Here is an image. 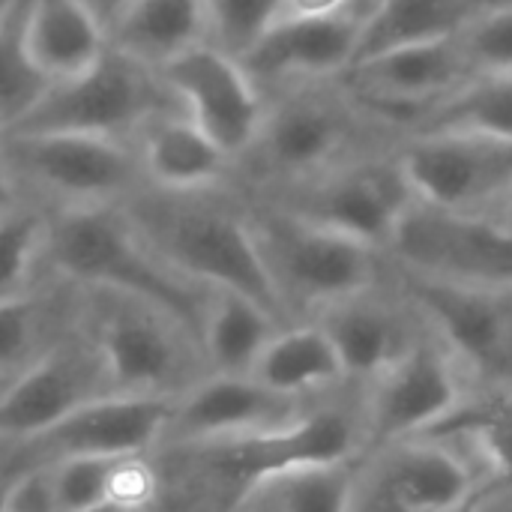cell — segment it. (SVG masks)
<instances>
[{
    "label": "cell",
    "instance_id": "49",
    "mask_svg": "<svg viewBox=\"0 0 512 512\" xmlns=\"http://www.w3.org/2000/svg\"><path fill=\"white\" fill-rule=\"evenodd\" d=\"M462 512H465V510H462Z\"/></svg>",
    "mask_w": 512,
    "mask_h": 512
},
{
    "label": "cell",
    "instance_id": "26",
    "mask_svg": "<svg viewBox=\"0 0 512 512\" xmlns=\"http://www.w3.org/2000/svg\"><path fill=\"white\" fill-rule=\"evenodd\" d=\"M249 375L282 396L306 402L327 399L348 387L339 354L315 321L282 327Z\"/></svg>",
    "mask_w": 512,
    "mask_h": 512
},
{
    "label": "cell",
    "instance_id": "20",
    "mask_svg": "<svg viewBox=\"0 0 512 512\" xmlns=\"http://www.w3.org/2000/svg\"><path fill=\"white\" fill-rule=\"evenodd\" d=\"M312 321L333 342L345 381L354 390L384 375L423 330L420 312L396 285L393 264L384 282L330 303Z\"/></svg>",
    "mask_w": 512,
    "mask_h": 512
},
{
    "label": "cell",
    "instance_id": "34",
    "mask_svg": "<svg viewBox=\"0 0 512 512\" xmlns=\"http://www.w3.org/2000/svg\"><path fill=\"white\" fill-rule=\"evenodd\" d=\"M282 0H204L210 42L231 57H243L276 21Z\"/></svg>",
    "mask_w": 512,
    "mask_h": 512
},
{
    "label": "cell",
    "instance_id": "46",
    "mask_svg": "<svg viewBox=\"0 0 512 512\" xmlns=\"http://www.w3.org/2000/svg\"><path fill=\"white\" fill-rule=\"evenodd\" d=\"M498 3H512V0H498Z\"/></svg>",
    "mask_w": 512,
    "mask_h": 512
},
{
    "label": "cell",
    "instance_id": "44",
    "mask_svg": "<svg viewBox=\"0 0 512 512\" xmlns=\"http://www.w3.org/2000/svg\"><path fill=\"white\" fill-rule=\"evenodd\" d=\"M12 3H15V0H0V18L9 12V6H12Z\"/></svg>",
    "mask_w": 512,
    "mask_h": 512
},
{
    "label": "cell",
    "instance_id": "32",
    "mask_svg": "<svg viewBox=\"0 0 512 512\" xmlns=\"http://www.w3.org/2000/svg\"><path fill=\"white\" fill-rule=\"evenodd\" d=\"M27 0H15L0 18V132L18 123L51 87L27 51Z\"/></svg>",
    "mask_w": 512,
    "mask_h": 512
},
{
    "label": "cell",
    "instance_id": "25",
    "mask_svg": "<svg viewBox=\"0 0 512 512\" xmlns=\"http://www.w3.org/2000/svg\"><path fill=\"white\" fill-rule=\"evenodd\" d=\"M498 0H369L360 21L357 60L462 36Z\"/></svg>",
    "mask_w": 512,
    "mask_h": 512
},
{
    "label": "cell",
    "instance_id": "37",
    "mask_svg": "<svg viewBox=\"0 0 512 512\" xmlns=\"http://www.w3.org/2000/svg\"><path fill=\"white\" fill-rule=\"evenodd\" d=\"M6 512H57L51 492V468H27L18 471L6 498Z\"/></svg>",
    "mask_w": 512,
    "mask_h": 512
},
{
    "label": "cell",
    "instance_id": "18",
    "mask_svg": "<svg viewBox=\"0 0 512 512\" xmlns=\"http://www.w3.org/2000/svg\"><path fill=\"white\" fill-rule=\"evenodd\" d=\"M387 255L396 267L435 279L512 285V231L492 219L450 216L414 204Z\"/></svg>",
    "mask_w": 512,
    "mask_h": 512
},
{
    "label": "cell",
    "instance_id": "19",
    "mask_svg": "<svg viewBox=\"0 0 512 512\" xmlns=\"http://www.w3.org/2000/svg\"><path fill=\"white\" fill-rule=\"evenodd\" d=\"M318 402L282 396L258 384L252 375L213 372L174 399L159 450L201 447L273 432L300 420Z\"/></svg>",
    "mask_w": 512,
    "mask_h": 512
},
{
    "label": "cell",
    "instance_id": "5",
    "mask_svg": "<svg viewBox=\"0 0 512 512\" xmlns=\"http://www.w3.org/2000/svg\"><path fill=\"white\" fill-rule=\"evenodd\" d=\"M78 291V327L96 348L114 396L177 399L213 375L198 336L165 309L114 291Z\"/></svg>",
    "mask_w": 512,
    "mask_h": 512
},
{
    "label": "cell",
    "instance_id": "8",
    "mask_svg": "<svg viewBox=\"0 0 512 512\" xmlns=\"http://www.w3.org/2000/svg\"><path fill=\"white\" fill-rule=\"evenodd\" d=\"M243 195L279 207L318 228L366 243L378 252H390L399 225L417 204L399 162V144L306 180Z\"/></svg>",
    "mask_w": 512,
    "mask_h": 512
},
{
    "label": "cell",
    "instance_id": "16",
    "mask_svg": "<svg viewBox=\"0 0 512 512\" xmlns=\"http://www.w3.org/2000/svg\"><path fill=\"white\" fill-rule=\"evenodd\" d=\"M156 75L180 99L186 117L237 165L252 147L267 111V96L243 63L213 42H201L168 60Z\"/></svg>",
    "mask_w": 512,
    "mask_h": 512
},
{
    "label": "cell",
    "instance_id": "14",
    "mask_svg": "<svg viewBox=\"0 0 512 512\" xmlns=\"http://www.w3.org/2000/svg\"><path fill=\"white\" fill-rule=\"evenodd\" d=\"M465 390V372L423 321L414 345L360 390L366 450L420 438L456 408Z\"/></svg>",
    "mask_w": 512,
    "mask_h": 512
},
{
    "label": "cell",
    "instance_id": "15",
    "mask_svg": "<svg viewBox=\"0 0 512 512\" xmlns=\"http://www.w3.org/2000/svg\"><path fill=\"white\" fill-rule=\"evenodd\" d=\"M171 405L174 399L147 396L93 399L57 420L33 441L3 447L0 465L18 474L66 459H117L156 453L165 438Z\"/></svg>",
    "mask_w": 512,
    "mask_h": 512
},
{
    "label": "cell",
    "instance_id": "24",
    "mask_svg": "<svg viewBox=\"0 0 512 512\" xmlns=\"http://www.w3.org/2000/svg\"><path fill=\"white\" fill-rule=\"evenodd\" d=\"M81 291L42 276L30 291L0 300V384L42 360L75 324Z\"/></svg>",
    "mask_w": 512,
    "mask_h": 512
},
{
    "label": "cell",
    "instance_id": "28",
    "mask_svg": "<svg viewBox=\"0 0 512 512\" xmlns=\"http://www.w3.org/2000/svg\"><path fill=\"white\" fill-rule=\"evenodd\" d=\"M210 42L204 0H132L108 30V45L150 69Z\"/></svg>",
    "mask_w": 512,
    "mask_h": 512
},
{
    "label": "cell",
    "instance_id": "47",
    "mask_svg": "<svg viewBox=\"0 0 512 512\" xmlns=\"http://www.w3.org/2000/svg\"><path fill=\"white\" fill-rule=\"evenodd\" d=\"M465 510H468V507H465Z\"/></svg>",
    "mask_w": 512,
    "mask_h": 512
},
{
    "label": "cell",
    "instance_id": "17",
    "mask_svg": "<svg viewBox=\"0 0 512 512\" xmlns=\"http://www.w3.org/2000/svg\"><path fill=\"white\" fill-rule=\"evenodd\" d=\"M114 396L105 366L75 324L42 360L0 387V450L33 441L75 408Z\"/></svg>",
    "mask_w": 512,
    "mask_h": 512
},
{
    "label": "cell",
    "instance_id": "30",
    "mask_svg": "<svg viewBox=\"0 0 512 512\" xmlns=\"http://www.w3.org/2000/svg\"><path fill=\"white\" fill-rule=\"evenodd\" d=\"M351 465L276 474L252 486L231 512H348Z\"/></svg>",
    "mask_w": 512,
    "mask_h": 512
},
{
    "label": "cell",
    "instance_id": "9",
    "mask_svg": "<svg viewBox=\"0 0 512 512\" xmlns=\"http://www.w3.org/2000/svg\"><path fill=\"white\" fill-rule=\"evenodd\" d=\"M183 111L156 69L108 51L81 75L57 81L45 96L3 132H69L135 141L159 114Z\"/></svg>",
    "mask_w": 512,
    "mask_h": 512
},
{
    "label": "cell",
    "instance_id": "3",
    "mask_svg": "<svg viewBox=\"0 0 512 512\" xmlns=\"http://www.w3.org/2000/svg\"><path fill=\"white\" fill-rule=\"evenodd\" d=\"M399 141L402 135L354 102L339 78L294 84L267 93L261 129L234 165V186L258 192L306 180Z\"/></svg>",
    "mask_w": 512,
    "mask_h": 512
},
{
    "label": "cell",
    "instance_id": "6",
    "mask_svg": "<svg viewBox=\"0 0 512 512\" xmlns=\"http://www.w3.org/2000/svg\"><path fill=\"white\" fill-rule=\"evenodd\" d=\"M240 192V189H237ZM243 195V192H240ZM246 219L288 324L390 276V255L243 195Z\"/></svg>",
    "mask_w": 512,
    "mask_h": 512
},
{
    "label": "cell",
    "instance_id": "41",
    "mask_svg": "<svg viewBox=\"0 0 512 512\" xmlns=\"http://www.w3.org/2000/svg\"><path fill=\"white\" fill-rule=\"evenodd\" d=\"M15 204H21V195H18V189L12 183V177L6 174V168L0 165V213H6Z\"/></svg>",
    "mask_w": 512,
    "mask_h": 512
},
{
    "label": "cell",
    "instance_id": "45",
    "mask_svg": "<svg viewBox=\"0 0 512 512\" xmlns=\"http://www.w3.org/2000/svg\"><path fill=\"white\" fill-rule=\"evenodd\" d=\"M84 512H120V510H114V507H96V510H84Z\"/></svg>",
    "mask_w": 512,
    "mask_h": 512
},
{
    "label": "cell",
    "instance_id": "48",
    "mask_svg": "<svg viewBox=\"0 0 512 512\" xmlns=\"http://www.w3.org/2000/svg\"><path fill=\"white\" fill-rule=\"evenodd\" d=\"M0 387H3V384H0Z\"/></svg>",
    "mask_w": 512,
    "mask_h": 512
},
{
    "label": "cell",
    "instance_id": "13",
    "mask_svg": "<svg viewBox=\"0 0 512 512\" xmlns=\"http://www.w3.org/2000/svg\"><path fill=\"white\" fill-rule=\"evenodd\" d=\"M474 75L477 69L465 42L456 36L357 60L339 75V81L354 102L405 138L435 105Z\"/></svg>",
    "mask_w": 512,
    "mask_h": 512
},
{
    "label": "cell",
    "instance_id": "4",
    "mask_svg": "<svg viewBox=\"0 0 512 512\" xmlns=\"http://www.w3.org/2000/svg\"><path fill=\"white\" fill-rule=\"evenodd\" d=\"M39 273L75 288L147 300L174 315L201 342L210 291L171 273L135 234L120 204L48 213Z\"/></svg>",
    "mask_w": 512,
    "mask_h": 512
},
{
    "label": "cell",
    "instance_id": "12",
    "mask_svg": "<svg viewBox=\"0 0 512 512\" xmlns=\"http://www.w3.org/2000/svg\"><path fill=\"white\" fill-rule=\"evenodd\" d=\"M480 492L453 450L408 438L372 447L351 465L348 512H462Z\"/></svg>",
    "mask_w": 512,
    "mask_h": 512
},
{
    "label": "cell",
    "instance_id": "40",
    "mask_svg": "<svg viewBox=\"0 0 512 512\" xmlns=\"http://www.w3.org/2000/svg\"><path fill=\"white\" fill-rule=\"evenodd\" d=\"M465 512H512V489H483Z\"/></svg>",
    "mask_w": 512,
    "mask_h": 512
},
{
    "label": "cell",
    "instance_id": "22",
    "mask_svg": "<svg viewBox=\"0 0 512 512\" xmlns=\"http://www.w3.org/2000/svg\"><path fill=\"white\" fill-rule=\"evenodd\" d=\"M420 438L453 450L483 489H512V390L468 384L456 408Z\"/></svg>",
    "mask_w": 512,
    "mask_h": 512
},
{
    "label": "cell",
    "instance_id": "35",
    "mask_svg": "<svg viewBox=\"0 0 512 512\" xmlns=\"http://www.w3.org/2000/svg\"><path fill=\"white\" fill-rule=\"evenodd\" d=\"M48 468H51V492L57 512L108 507V480H111L114 459H66Z\"/></svg>",
    "mask_w": 512,
    "mask_h": 512
},
{
    "label": "cell",
    "instance_id": "33",
    "mask_svg": "<svg viewBox=\"0 0 512 512\" xmlns=\"http://www.w3.org/2000/svg\"><path fill=\"white\" fill-rule=\"evenodd\" d=\"M48 228V210L21 201L0 213V300L30 291L42 273V243Z\"/></svg>",
    "mask_w": 512,
    "mask_h": 512
},
{
    "label": "cell",
    "instance_id": "31",
    "mask_svg": "<svg viewBox=\"0 0 512 512\" xmlns=\"http://www.w3.org/2000/svg\"><path fill=\"white\" fill-rule=\"evenodd\" d=\"M462 129L512 141V75L480 72L435 105L411 132ZM408 132V135H411Z\"/></svg>",
    "mask_w": 512,
    "mask_h": 512
},
{
    "label": "cell",
    "instance_id": "29",
    "mask_svg": "<svg viewBox=\"0 0 512 512\" xmlns=\"http://www.w3.org/2000/svg\"><path fill=\"white\" fill-rule=\"evenodd\" d=\"M282 327L264 306L231 291H210L201 321V351L210 372L249 375Z\"/></svg>",
    "mask_w": 512,
    "mask_h": 512
},
{
    "label": "cell",
    "instance_id": "39",
    "mask_svg": "<svg viewBox=\"0 0 512 512\" xmlns=\"http://www.w3.org/2000/svg\"><path fill=\"white\" fill-rule=\"evenodd\" d=\"M84 3V9L99 21V27L105 30V36H108V30L114 27V21L123 15V9L132 3V0H81Z\"/></svg>",
    "mask_w": 512,
    "mask_h": 512
},
{
    "label": "cell",
    "instance_id": "7",
    "mask_svg": "<svg viewBox=\"0 0 512 512\" xmlns=\"http://www.w3.org/2000/svg\"><path fill=\"white\" fill-rule=\"evenodd\" d=\"M0 165L21 201L48 213L123 204L144 186L132 141L69 132H0Z\"/></svg>",
    "mask_w": 512,
    "mask_h": 512
},
{
    "label": "cell",
    "instance_id": "23",
    "mask_svg": "<svg viewBox=\"0 0 512 512\" xmlns=\"http://www.w3.org/2000/svg\"><path fill=\"white\" fill-rule=\"evenodd\" d=\"M144 183L168 192H198L234 186V159H228L186 111L159 114L135 135Z\"/></svg>",
    "mask_w": 512,
    "mask_h": 512
},
{
    "label": "cell",
    "instance_id": "38",
    "mask_svg": "<svg viewBox=\"0 0 512 512\" xmlns=\"http://www.w3.org/2000/svg\"><path fill=\"white\" fill-rule=\"evenodd\" d=\"M369 0H282L276 21H321V18H339L351 12H363ZM270 24V27H273Z\"/></svg>",
    "mask_w": 512,
    "mask_h": 512
},
{
    "label": "cell",
    "instance_id": "2",
    "mask_svg": "<svg viewBox=\"0 0 512 512\" xmlns=\"http://www.w3.org/2000/svg\"><path fill=\"white\" fill-rule=\"evenodd\" d=\"M363 450L366 432L360 390L345 387L282 429L219 444L156 450V456L177 465L174 477L183 486H195L207 512H231L252 486L276 474L351 465Z\"/></svg>",
    "mask_w": 512,
    "mask_h": 512
},
{
    "label": "cell",
    "instance_id": "36",
    "mask_svg": "<svg viewBox=\"0 0 512 512\" xmlns=\"http://www.w3.org/2000/svg\"><path fill=\"white\" fill-rule=\"evenodd\" d=\"M465 51L480 72H507L512 75V3L492 6L480 21L462 33Z\"/></svg>",
    "mask_w": 512,
    "mask_h": 512
},
{
    "label": "cell",
    "instance_id": "43",
    "mask_svg": "<svg viewBox=\"0 0 512 512\" xmlns=\"http://www.w3.org/2000/svg\"><path fill=\"white\" fill-rule=\"evenodd\" d=\"M492 222H498V225H504L507 231H512V189L510 195L504 198V204H501V210L495 213V219Z\"/></svg>",
    "mask_w": 512,
    "mask_h": 512
},
{
    "label": "cell",
    "instance_id": "21",
    "mask_svg": "<svg viewBox=\"0 0 512 512\" xmlns=\"http://www.w3.org/2000/svg\"><path fill=\"white\" fill-rule=\"evenodd\" d=\"M363 12L321 21H279L243 57V69L258 90L276 93L294 84L333 81L357 57Z\"/></svg>",
    "mask_w": 512,
    "mask_h": 512
},
{
    "label": "cell",
    "instance_id": "1",
    "mask_svg": "<svg viewBox=\"0 0 512 512\" xmlns=\"http://www.w3.org/2000/svg\"><path fill=\"white\" fill-rule=\"evenodd\" d=\"M120 210L171 273L207 291L240 294L288 327L237 186L168 192L144 183Z\"/></svg>",
    "mask_w": 512,
    "mask_h": 512
},
{
    "label": "cell",
    "instance_id": "27",
    "mask_svg": "<svg viewBox=\"0 0 512 512\" xmlns=\"http://www.w3.org/2000/svg\"><path fill=\"white\" fill-rule=\"evenodd\" d=\"M24 39L51 84L87 72L108 51L105 30L81 0H27Z\"/></svg>",
    "mask_w": 512,
    "mask_h": 512
},
{
    "label": "cell",
    "instance_id": "10",
    "mask_svg": "<svg viewBox=\"0 0 512 512\" xmlns=\"http://www.w3.org/2000/svg\"><path fill=\"white\" fill-rule=\"evenodd\" d=\"M393 276L426 327L453 354L468 384L512 390V285L435 279L396 264Z\"/></svg>",
    "mask_w": 512,
    "mask_h": 512
},
{
    "label": "cell",
    "instance_id": "11",
    "mask_svg": "<svg viewBox=\"0 0 512 512\" xmlns=\"http://www.w3.org/2000/svg\"><path fill=\"white\" fill-rule=\"evenodd\" d=\"M399 162L417 204L468 219H495L512 189V141L426 129L399 141Z\"/></svg>",
    "mask_w": 512,
    "mask_h": 512
},
{
    "label": "cell",
    "instance_id": "42",
    "mask_svg": "<svg viewBox=\"0 0 512 512\" xmlns=\"http://www.w3.org/2000/svg\"><path fill=\"white\" fill-rule=\"evenodd\" d=\"M12 480H15V471H9V468L0 465V512H6V498H9Z\"/></svg>",
    "mask_w": 512,
    "mask_h": 512
}]
</instances>
